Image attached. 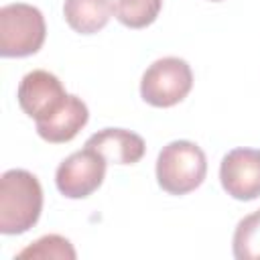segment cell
<instances>
[{
  "label": "cell",
  "instance_id": "cell-10",
  "mask_svg": "<svg viewBox=\"0 0 260 260\" xmlns=\"http://www.w3.org/2000/svg\"><path fill=\"white\" fill-rule=\"evenodd\" d=\"M114 12L112 0H65L63 16L67 24L79 35H93L102 30Z\"/></svg>",
  "mask_w": 260,
  "mask_h": 260
},
{
  "label": "cell",
  "instance_id": "cell-11",
  "mask_svg": "<svg viewBox=\"0 0 260 260\" xmlns=\"http://www.w3.org/2000/svg\"><path fill=\"white\" fill-rule=\"evenodd\" d=\"M232 248L238 260H260V209L238 221Z\"/></svg>",
  "mask_w": 260,
  "mask_h": 260
},
{
  "label": "cell",
  "instance_id": "cell-4",
  "mask_svg": "<svg viewBox=\"0 0 260 260\" xmlns=\"http://www.w3.org/2000/svg\"><path fill=\"white\" fill-rule=\"evenodd\" d=\"M193 87V73L185 59L162 57L144 71L140 79V95L154 108H171L187 98Z\"/></svg>",
  "mask_w": 260,
  "mask_h": 260
},
{
  "label": "cell",
  "instance_id": "cell-12",
  "mask_svg": "<svg viewBox=\"0 0 260 260\" xmlns=\"http://www.w3.org/2000/svg\"><path fill=\"white\" fill-rule=\"evenodd\" d=\"M162 8V0H116L114 14L128 28H144L152 24Z\"/></svg>",
  "mask_w": 260,
  "mask_h": 260
},
{
  "label": "cell",
  "instance_id": "cell-3",
  "mask_svg": "<svg viewBox=\"0 0 260 260\" xmlns=\"http://www.w3.org/2000/svg\"><path fill=\"white\" fill-rule=\"evenodd\" d=\"M47 37L45 16L37 6L16 2L0 8V55L28 57L35 55Z\"/></svg>",
  "mask_w": 260,
  "mask_h": 260
},
{
  "label": "cell",
  "instance_id": "cell-2",
  "mask_svg": "<svg viewBox=\"0 0 260 260\" xmlns=\"http://www.w3.org/2000/svg\"><path fill=\"white\" fill-rule=\"evenodd\" d=\"M207 175V158L201 146L191 140H173L158 152L156 181L171 195L195 191Z\"/></svg>",
  "mask_w": 260,
  "mask_h": 260
},
{
  "label": "cell",
  "instance_id": "cell-14",
  "mask_svg": "<svg viewBox=\"0 0 260 260\" xmlns=\"http://www.w3.org/2000/svg\"><path fill=\"white\" fill-rule=\"evenodd\" d=\"M211 2H221V0H211Z\"/></svg>",
  "mask_w": 260,
  "mask_h": 260
},
{
  "label": "cell",
  "instance_id": "cell-8",
  "mask_svg": "<svg viewBox=\"0 0 260 260\" xmlns=\"http://www.w3.org/2000/svg\"><path fill=\"white\" fill-rule=\"evenodd\" d=\"M85 146L98 150L108 162L134 165L144 156L146 144L142 136L126 128H104L85 140Z\"/></svg>",
  "mask_w": 260,
  "mask_h": 260
},
{
  "label": "cell",
  "instance_id": "cell-9",
  "mask_svg": "<svg viewBox=\"0 0 260 260\" xmlns=\"http://www.w3.org/2000/svg\"><path fill=\"white\" fill-rule=\"evenodd\" d=\"M87 118H89V112L85 102L77 95H67L65 104L51 118L37 122V132L43 140L53 144L69 142L87 124Z\"/></svg>",
  "mask_w": 260,
  "mask_h": 260
},
{
  "label": "cell",
  "instance_id": "cell-1",
  "mask_svg": "<svg viewBox=\"0 0 260 260\" xmlns=\"http://www.w3.org/2000/svg\"><path fill=\"white\" fill-rule=\"evenodd\" d=\"M43 189L24 169H10L0 177V232L16 236L28 232L41 217Z\"/></svg>",
  "mask_w": 260,
  "mask_h": 260
},
{
  "label": "cell",
  "instance_id": "cell-13",
  "mask_svg": "<svg viewBox=\"0 0 260 260\" xmlns=\"http://www.w3.org/2000/svg\"><path fill=\"white\" fill-rule=\"evenodd\" d=\"M18 258H57V260H73L75 258V250L71 246V242L63 236L57 234H49L39 238L37 242H32L30 246H26L24 250L18 252Z\"/></svg>",
  "mask_w": 260,
  "mask_h": 260
},
{
  "label": "cell",
  "instance_id": "cell-6",
  "mask_svg": "<svg viewBox=\"0 0 260 260\" xmlns=\"http://www.w3.org/2000/svg\"><path fill=\"white\" fill-rule=\"evenodd\" d=\"M67 91L57 75L45 71V69H32L28 71L20 83H18V104L22 112L35 122L51 118L67 100Z\"/></svg>",
  "mask_w": 260,
  "mask_h": 260
},
{
  "label": "cell",
  "instance_id": "cell-5",
  "mask_svg": "<svg viewBox=\"0 0 260 260\" xmlns=\"http://www.w3.org/2000/svg\"><path fill=\"white\" fill-rule=\"evenodd\" d=\"M108 160L93 148L85 146L69 154L55 173V183L61 195L69 199H85L104 183Z\"/></svg>",
  "mask_w": 260,
  "mask_h": 260
},
{
  "label": "cell",
  "instance_id": "cell-7",
  "mask_svg": "<svg viewBox=\"0 0 260 260\" xmlns=\"http://www.w3.org/2000/svg\"><path fill=\"white\" fill-rule=\"evenodd\" d=\"M219 181L225 193L238 201L260 197V150L234 148L219 165Z\"/></svg>",
  "mask_w": 260,
  "mask_h": 260
}]
</instances>
